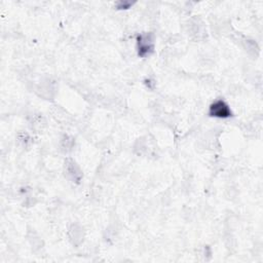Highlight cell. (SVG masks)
Segmentation results:
<instances>
[{"mask_svg":"<svg viewBox=\"0 0 263 263\" xmlns=\"http://www.w3.org/2000/svg\"><path fill=\"white\" fill-rule=\"evenodd\" d=\"M154 46H155V38L153 33L145 32L138 35L136 48L139 57L141 58L149 57L150 54L153 53Z\"/></svg>","mask_w":263,"mask_h":263,"instance_id":"6da1fadb","label":"cell"},{"mask_svg":"<svg viewBox=\"0 0 263 263\" xmlns=\"http://www.w3.org/2000/svg\"><path fill=\"white\" fill-rule=\"evenodd\" d=\"M63 172L65 178L72 184L78 185L83 179V173L79 164L72 157H67L64 161Z\"/></svg>","mask_w":263,"mask_h":263,"instance_id":"7a4b0ae2","label":"cell"},{"mask_svg":"<svg viewBox=\"0 0 263 263\" xmlns=\"http://www.w3.org/2000/svg\"><path fill=\"white\" fill-rule=\"evenodd\" d=\"M209 115L215 118H229L232 116L231 109L229 105L222 99H218L214 101L209 107Z\"/></svg>","mask_w":263,"mask_h":263,"instance_id":"3957f363","label":"cell"},{"mask_svg":"<svg viewBox=\"0 0 263 263\" xmlns=\"http://www.w3.org/2000/svg\"><path fill=\"white\" fill-rule=\"evenodd\" d=\"M68 237L73 246H79L84 238L83 227L77 223H73L68 229Z\"/></svg>","mask_w":263,"mask_h":263,"instance_id":"277c9868","label":"cell"},{"mask_svg":"<svg viewBox=\"0 0 263 263\" xmlns=\"http://www.w3.org/2000/svg\"><path fill=\"white\" fill-rule=\"evenodd\" d=\"M75 145V141L74 138L68 136V135H64L61 139V148L64 152H69L72 150V148Z\"/></svg>","mask_w":263,"mask_h":263,"instance_id":"5b68a950","label":"cell"}]
</instances>
